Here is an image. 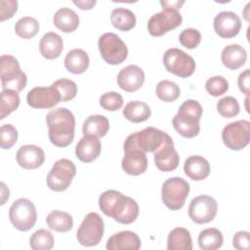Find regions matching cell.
<instances>
[{
	"label": "cell",
	"instance_id": "1",
	"mask_svg": "<svg viewBox=\"0 0 250 250\" xmlns=\"http://www.w3.org/2000/svg\"><path fill=\"white\" fill-rule=\"evenodd\" d=\"M99 206L104 215L113 218L120 224H131L139 215L137 201L113 189L105 190L100 195Z\"/></svg>",
	"mask_w": 250,
	"mask_h": 250
},
{
	"label": "cell",
	"instance_id": "2",
	"mask_svg": "<svg viewBox=\"0 0 250 250\" xmlns=\"http://www.w3.org/2000/svg\"><path fill=\"white\" fill-rule=\"evenodd\" d=\"M50 142L59 147L69 146L74 139L75 117L65 107H57L46 116Z\"/></svg>",
	"mask_w": 250,
	"mask_h": 250
},
{
	"label": "cell",
	"instance_id": "3",
	"mask_svg": "<svg viewBox=\"0 0 250 250\" xmlns=\"http://www.w3.org/2000/svg\"><path fill=\"white\" fill-rule=\"evenodd\" d=\"M202 115V106L195 100H187L179 107L178 113L173 117L175 130L185 138H193L200 131L199 120Z\"/></svg>",
	"mask_w": 250,
	"mask_h": 250
},
{
	"label": "cell",
	"instance_id": "4",
	"mask_svg": "<svg viewBox=\"0 0 250 250\" xmlns=\"http://www.w3.org/2000/svg\"><path fill=\"white\" fill-rule=\"evenodd\" d=\"M0 77L3 90L11 89L19 93L26 86L27 77L18 60L11 55H2L0 58Z\"/></svg>",
	"mask_w": 250,
	"mask_h": 250
},
{
	"label": "cell",
	"instance_id": "5",
	"mask_svg": "<svg viewBox=\"0 0 250 250\" xmlns=\"http://www.w3.org/2000/svg\"><path fill=\"white\" fill-rule=\"evenodd\" d=\"M169 135L157 128L146 127L142 131L135 132L127 137L123 147L134 146L145 152L156 151L167 140Z\"/></svg>",
	"mask_w": 250,
	"mask_h": 250
},
{
	"label": "cell",
	"instance_id": "6",
	"mask_svg": "<svg viewBox=\"0 0 250 250\" xmlns=\"http://www.w3.org/2000/svg\"><path fill=\"white\" fill-rule=\"evenodd\" d=\"M189 189L188 183L183 178H169L162 185V201L170 210H179L184 206Z\"/></svg>",
	"mask_w": 250,
	"mask_h": 250
},
{
	"label": "cell",
	"instance_id": "7",
	"mask_svg": "<svg viewBox=\"0 0 250 250\" xmlns=\"http://www.w3.org/2000/svg\"><path fill=\"white\" fill-rule=\"evenodd\" d=\"M98 45L102 58L109 64H119L127 59V46L115 33H104L100 36Z\"/></svg>",
	"mask_w": 250,
	"mask_h": 250
},
{
	"label": "cell",
	"instance_id": "8",
	"mask_svg": "<svg viewBox=\"0 0 250 250\" xmlns=\"http://www.w3.org/2000/svg\"><path fill=\"white\" fill-rule=\"evenodd\" d=\"M9 218L17 229L27 231L32 229L36 223V208L29 199L19 198L15 200L10 207Z\"/></svg>",
	"mask_w": 250,
	"mask_h": 250
},
{
	"label": "cell",
	"instance_id": "9",
	"mask_svg": "<svg viewBox=\"0 0 250 250\" xmlns=\"http://www.w3.org/2000/svg\"><path fill=\"white\" fill-rule=\"evenodd\" d=\"M104 224L103 218L96 212H91L85 216L76 233L78 242L86 247L95 246L103 238Z\"/></svg>",
	"mask_w": 250,
	"mask_h": 250
},
{
	"label": "cell",
	"instance_id": "10",
	"mask_svg": "<svg viewBox=\"0 0 250 250\" xmlns=\"http://www.w3.org/2000/svg\"><path fill=\"white\" fill-rule=\"evenodd\" d=\"M76 174L74 163L66 158L59 159L53 165L47 176V186L54 191L65 190Z\"/></svg>",
	"mask_w": 250,
	"mask_h": 250
},
{
	"label": "cell",
	"instance_id": "11",
	"mask_svg": "<svg viewBox=\"0 0 250 250\" xmlns=\"http://www.w3.org/2000/svg\"><path fill=\"white\" fill-rule=\"evenodd\" d=\"M163 63L167 71L182 78L190 76L195 70V62L192 57L177 48H170L165 52Z\"/></svg>",
	"mask_w": 250,
	"mask_h": 250
},
{
	"label": "cell",
	"instance_id": "12",
	"mask_svg": "<svg viewBox=\"0 0 250 250\" xmlns=\"http://www.w3.org/2000/svg\"><path fill=\"white\" fill-rule=\"evenodd\" d=\"M222 140L232 150L244 148L250 140V122L248 120H237L229 123L223 129Z\"/></svg>",
	"mask_w": 250,
	"mask_h": 250
},
{
	"label": "cell",
	"instance_id": "13",
	"mask_svg": "<svg viewBox=\"0 0 250 250\" xmlns=\"http://www.w3.org/2000/svg\"><path fill=\"white\" fill-rule=\"evenodd\" d=\"M182 21L183 18L179 10L163 8L161 12L150 17L147 22V29L152 36H162L167 31L178 27Z\"/></svg>",
	"mask_w": 250,
	"mask_h": 250
},
{
	"label": "cell",
	"instance_id": "14",
	"mask_svg": "<svg viewBox=\"0 0 250 250\" xmlns=\"http://www.w3.org/2000/svg\"><path fill=\"white\" fill-rule=\"evenodd\" d=\"M217 211V201L206 194L194 197L188 206V216L196 224H206L213 221Z\"/></svg>",
	"mask_w": 250,
	"mask_h": 250
},
{
	"label": "cell",
	"instance_id": "15",
	"mask_svg": "<svg viewBox=\"0 0 250 250\" xmlns=\"http://www.w3.org/2000/svg\"><path fill=\"white\" fill-rule=\"evenodd\" d=\"M27 104L33 108H51L58 104L61 95L52 85L50 87H34L28 91Z\"/></svg>",
	"mask_w": 250,
	"mask_h": 250
},
{
	"label": "cell",
	"instance_id": "16",
	"mask_svg": "<svg viewBox=\"0 0 250 250\" xmlns=\"http://www.w3.org/2000/svg\"><path fill=\"white\" fill-rule=\"evenodd\" d=\"M214 29L222 38H232L238 34L241 28V21L238 15L231 11L220 12L214 19Z\"/></svg>",
	"mask_w": 250,
	"mask_h": 250
},
{
	"label": "cell",
	"instance_id": "17",
	"mask_svg": "<svg viewBox=\"0 0 250 250\" xmlns=\"http://www.w3.org/2000/svg\"><path fill=\"white\" fill-rule=\"evenodd\" d=\"M122 169L128 175L138 176L146 172L147 168V158L146 152L138 147H124V156L122 158Z\"/></svg>",
	"mask_w": 250,
	"mask_h": 250
},
{
	"label": "cell",
	"instance_id": "18",
	"mask_svg": "<svg viewBox=\"0 0 250 250\" xmlns=\"http://www.w3.org/2000/svg\"><path fill=\"white\" fill-rule=\"evenodd\" d=\"M180 161V156L174 147V142L169 136L164 144L154 151V163L156 167L163 172L175 170Z\"/></svg>",
	"mask_w": 250,
	"mask_h": 250
},
{
	"label": "cell",
	"instance_id": "19",
	"mask_svg": "<svg viewBox=\"0 0 250 250\" xmlns=\"http://www.w3.org/2000/svg\"><path fill=\"white\" fill-rule=\"evenodd\" d=\"M145 82L144 70L135 64H130L122 68L117 75L118 86L126 92L139 90Z\"/></svg>",
	"mask_w": 250,
	"mask_h": 250
},
{
	"label": "cell",
	"instance_id": "20",
	"mask_svg": "<svg viewBox=\"0 0 250 250\" xmlns=\"http://www.w3.org/2000/svg\"><path fill=\"white\" fill-rule=\"evenodd\" d=\"M17 162L24 169H36L40 167L45 160L43 149L34 145L21 146L17 152Z\"/></svg>",
	"mask_w": 250,
	"mask_h": 250
},
{
	"label": "cell",
	"instance_id": "21",
	"mask_svg": "<svg viewBox=\"0 0 250 250\" xmlns=\"http://www.w3.org/2000/svg\"><path fill=\"white\" fill-rule=\"evenodd\" d=\"M101 141L92 135H84L76 145V157L85 163L94 161L101 153Z\"/></svg>",
	"mask_w": 250,
	"mask_h": 250
},
{
	"label": "cell",
	"instance_id": "22",
	"mask_svg": "<svg viewBox=\"0 0 250 250\" xmlns=\"http://www.w3.org/2000/svg\"><path fill=\"white\" fill-rule=\"evenodd\" d=\"M141 248V239L131 230H123L112 234L106 242L107 250H138Z\"/></svg>",
	"mask_w": 250,
	"mask_h": 250
},
{
	"label": "cell",
	"instance_id": "23",
	"mask_svg": "<svg viewBox=\"0 0 250 250\" xmlns=\"http://www.w3.org/2000/svg\"><path fill=\"white\" fill-rule=\"evenodd\" d=\"M184 171L191 180L202 181L210 174V164L203 156L191 155L186 159Z\"/></svg>",
	"mask_w": 250,
	"mask_h": 250
},
{
	"label": "cell",
	"instance_id": "24",
	"mask_svg": "<svg viewBox=\"0 0 250 250\" xmlns=\"http://www.w3.org/2000/svg\"><path fill=\"white\" fill-rule=\"evenodd\" d=\"M221 59L226 67L229 69H237L245 63L247 60V53L242 46L238 44H231L223 49Z\"/></svg>",
	"mask_w": 250,
	"mask_h": 250
},
{
	"label": "cell",
	"instance_id": "25",
	"mask_svg": "<svg viewBox=\"0 0 250 250\" xmlns=\"http://www.w3.org/2000/svg\"><path fill=\"white\" fill-rule=\"evenodd\" d=\"M63 49V42L62 37L55 32L45 33L39 43V50L41 55L48 59L53 60L58 58Z\"/></svg>",
	"mask_w": 250,
	"mask_h": 250
},
{
	"label": "cell",
	"instance_id": "26",
	"mask_svg": "<svg viewBox=\"0 0 250 250\" xmlns=\"http://www.w3.org/2000/svg\"><path fill=\"white\" fill-rule=\"evenodd\" d=\"M90 63L88 54L82 49H73L69 51L64 58L65 68L73 73L80 74L87 70Z\"/></svg>",
	"mask_w": 250,
	"mask_h": 250
},
{
	"label": "cell",
	"instance_id": "27",
	"mask_svg": "<svg viewBox=\"0 0 250 250\" xmlns=\"http://www.w3.org/2000/svg\"><path fill=\"white\" fill-rule=\"evenodd\" d=\"M54 24L62 32L74 31L79 25V17L71 9L63 7L59 9L53 18Z\"/></svg>",
	"mask_w": 250,
	"mask_h": 250
},
{
	"label": "cell",
	"instance_id": "28",
	"mask_svg": "<svg viewBox=\"0 0 250 250\" xmlns=\"http://www.w3.org/2000/svg\"><path fill=\"white\" fill-rule=\"evenodd\" d=\"M109 129L108 119L101 114H94L88 116L82 127L84 135H92L97 138L104 137Z\"/></svg>",
	"mask_w": 250,
	"mask_h": 250
},
{
	"label": "cell",
	"instance_id": "29",
	"mask_svg": "<svg viewBox=\"0 0 250 250\" xmlns=\"http://www.w3.org/2000/svg\"><path fill=\"white\" fill-rule=\"evenodd\" d=\"M168 250H191L192 241L189 231L185 228H175L167 238Z\"/></svg>",
	"mask_w": 250,
	"mask_h": 250
},
{
	"label": "cell",
	"instance_id": "30",
	"mask_svg": "<svg viewBox=\"0 0 250 250\" xmlns=\"http://www.w3.org/2000/svg\"><path fill=\"white\" fill-rule=\"evenodd\" d=\"M150 114L151 110L149 106L146 103L140 101L129 102L123 109L124 117L134 123L146 121V119H148Z\"/></svg>",
	"mask_w": 250,
	"mask_h": 250
},
{
	"label": "cell",
	"instance_id": "31",
	"mask_svg": "<svg viewBox=\"0 0 250 250\" xmlns=\"http://www.w3.org/2000/svg\"><path fill=\"white\" fill-rule=\"evenodd\" d=\"M110 21L112 25L122 31L132 29L136 24L135 14L126 8H115L110 15Z\"/></svg>",
	"mask_w": 250,
	"mask_h": 250
},
{
	"label": "cell",
	"instance_id": "32",
	"mask_svg": "<svg viewBox=\"0 0 250 250\" xmlns=\"http://www.w3.org/2000/svg\"><path fill=\"white\" fill-rule=\"evenodd\" d=\"M46 222L51 229L59 232H66L73 227L72 217L68 213L60 210L50 212L46 218Z\"/></svg>",
	"mask_w": 250,
	"mask_h": 250
},
{
	"label": "cell",
	"instance_id": "33",
	"mask_svg": "<svg viewBox=\"0 0 250 250\" xmlns=\"http://www.w3.org/2000/svg\"><path fill=\"white\" fill-rule=\"evenodd\" d=\"M197 242L203 250H216L223 245L224 237L221 230L215 228H209L200 231Z\"/></svg>",
	"mask_w": 250,
	"mask_h": 250
},
{
	"label": "cell",
	"instance_id": "34",
	"mask_svg": "<svg viewBox=\"0 0 250 250\" xmlns=\"http://www.w3.org/2000/svg\"><path fill=\"white\" fill-rule=\"evenodd\" d=\"M20 96L17 91L4 89L1 92L0 102V119H4L7 115L15 111L20 105Z\"/></svg>",
	"mask_w": 250,
	"mask_h": 250
},
{
	"label": "cell",
	"instance_id": "35",
	"mask_svg": "<svg viewBox=\"0 0 250 250\" xmlns=\"http://www.w3.org/2000/svg\"><path fill=\"white\" fill-rule=\"evenodd\" d=\"M16 33L24 39L34 37L39 31V23L36 19L31 17L21 18L15 24Z\"/></svg>",
	"mask_w": 250,
	"mask_h": 250
},
{
	"label": "cell",
	"instance_id": "36",
	"mask_svg": "<svg viewBox=\"0 0 250 250\" xmlns=\"http://www.w3.org/2000/svg\"><path fill=\"white\" fill-rule=\"evenodd\" d=\"M155 93L158 99L163 102H173L180 97V87L173 81L161 80L155 88Z\"/></svg>",
	"mask_w": 250,
	"mask_h": 250
},
{
	"label": "cell",
	"instance_id": "37",
	"mask_svg": "<svg viewBox=\"0 0 250 250\" xmlns=\"http://www.w3.org/2000/svg\"><path fill=\"white\" fill-rule=\"evenodd\" d=\"M29 245L33 250H50L54 246V236L47 229H38L30 236Z\"/></svg>",
	"mask_w": 250,
	"mask_h": 250
},
{
	"label": "cell",
	"instance_id": "38",
	"mask_svg": "<svg viewBox=\"0 0 250 250\" xmlns=\"http://www.w3.org/2000/svg\"><path fill=\"white\" fill-rule=\"evenodd\" d=\"M52 86L58 90L61 95L62 102H67L72 100L77 94V86L75 82L70 79L61 78L55 81Z\"/></svg>",
	"mask_w": 250,
	"mask_h": 250
},
{
	"label": "cell",
	"instance_id": "39",
	"mask_svg": "<svg viewBox=\"0 0 250 250\" xmlns=\"http://www.w3.org/2000/svg\"><path fill=\"white\" fill-rule=\"evenodd\" d=\"M217 110L223 117L230 118L236 116L239 113L240 106L235 98L229 96L221 99L217 103Z\"/></svg>",
	"mask_w": 250,
	"mask_h": 250
},
{
	"label": "cell",
	"instance_id": "40",
	"mask_svg": "<svg viewBox=\"0 0 250 250\" xmlns=\"http://www.w3.org/2000/svg\"><path fill=\"white\" fill-rule=\"evenodd\" d=\"M206 91L213 97H219L229 90V82L223 76H212L205 83Z\"/></svg>",
	"mask_w": 250,
	"mask_h": 250
},
{
	"label": "cell",
	"instance_id": "41",
	"mask_svg": "<svg viewBox=\"0 0 250 250\" xmlns=\"http://www.w3.org/2000/svg\"><path fill=\"white\" fill-rule=\"evenodd\" d=\"M100 104L106 110L115 111L122 106L123 98L117 92H106L100 97Z\"/></svg>",
	"mask_w": 250,
	"mask_h": 250
},
{
	"label": "cell",
	"instance_id": "42",
	"mask_svg": "<svg viewBox=\"0 0 250 250\" xmlns=\"http://www.w3.org/2000/svg\"><path fill=\"white\" fill-rule=\"evenodd\" d=\"M18 140V131L12 124H4L0 128V146L4 149L11 148Z\"/></svg>",
	"mask_w": 250,
	"mask_h": 250
},
{
	"label": "cell",
	"instance_id": "43",
	"mask_svg": "<svg viewBox=\"0 0 250 250\" xmlns=\"http://www.w3.org/2000/svg\"><path fill=\"white\" fill-rule=\"evenodd\" d=\"M179 41L184 47L193 49L200 43L201 33L195 28H186L180 33Z\"/></svg>",
	"mask_w": 250,
	"mask_h": 250
},
{
	"label": "cell",
	"instance_id": "44",
	"mask_svg": "<svg viewBox=\"0 0 250 250\" xmlns=\"http://www.w3.org/2000/svg\"><path fill=\"white\" fill-rule=\"evenodd\" d=\"M18 9L16 0H1L0 1V21H3L14 16Z\"/></svg>",
	"mask_w": 250,
	"mask_h": 250
},
{
	"label": "cell",
	"instance_id": "45",
	"mask_svg": "<svg viewBox=\"0 0 250 250\" xmlns=\"http://www.w3.org/2000/svg\"><path fill=\"white\" fill-rule=\"evenodd\" d=\"M250 233L246 230L237 231L232 238V245L235 249L238 250H248L250 247L249 243Z\"/></svg>",
	"mask_w": 250,
	"mask_h": 250
},
{
	"label": "cell",
	"instance_id": "46",
	"mask_svg": "<svg viewBox=\"0 0 250 250\" xmlns=\"http://www.w3.org/2000/svg\"><path fill=\"white\" fill-rule=\"evenodd\" d=\"M249 73H250V71L247 68L239 74L238 79H237L239 90L243 94H245L246 96L249 95V81H250V74Z\"/></svg>",
	"mask_w": 250,
	"mask_h": 250
},
{
	"label": "cell",
	"instance_id": "47",
	"mask_svg": "<svg viewBox=\"0 0 250 250\" xmlns=\"http://www.w3.org/2000/svg\"><path fill=\"white\" fill-rule=\"evenodd\" d=\"M73 3L82 10H90L96 4V0H87V1H84V0L76 1V0H74Z\"/></svg>",
	"mask_w": 250,
	"mask_h": 250
},
{
	"label": "cell",
	"instance_id": "48",
	"mask_svg": "<svg viewBox=\"0 0 250 250\" xmlns=\"http://www.w3.org/2000/svg\"><path fill=\"white\" fill-rule=\"evenodd\" d=\"M185 3L184 0H181V1H160V4L162 5L163 8H174V9H177L179 10V8Z\"/></svg>",
	"mask_w": 250,
	"mask_h": 250
}]
</instances>
